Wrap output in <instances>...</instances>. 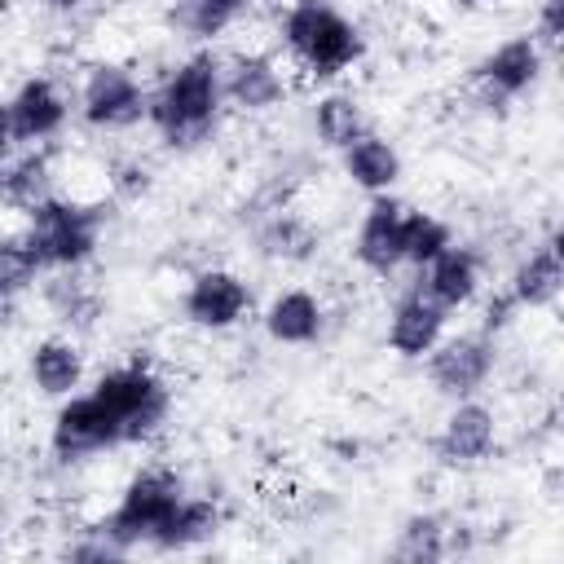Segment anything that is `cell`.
<instances>
[{"instance_id": "obj_1", "label": "cell", "mask_w": 564, "mask_h": 564, "mask_svg": "<svg viewBox=\"0 0 564 564\" xmlns=\"http://www.w3.org/2000/svg\"><path fill=\"white\" fill-rule=\"evenodd\" d=\"M225 115L220 88V57L212 48H194L163 70V79L145 93V123L154 128L159 145L189 154L203 150Z\"/></svg>"}, {"instance_id": "obj_2", "label": "cell", "mask_w": 564, "mask_h": 564, "mask_svg": "<svg viewBox=\"0 0 564 564\" xmlns=\"http://www.w3.org/2000/svg\"><path fill=\"white\" fill-rule=\"evenodd\" d=\"M278 44L291 57V66L317 84L348 75L366 57L361 26L330 0H291L278 13Z\"/></svg>"}, {"instance_id": "obj_3", "label": "cell", "mask_w": 564, "mask_h": 564, "mask_svg": "<svg viewBox=\"0 0 564 564\" xmlns=\"http://www.w3.org/2000/svg\"><path fill=\"white\" fill-rule=\"evenodd\" d=\"M88 392L115 414L123 445L154 441L172 419V383L150 361H119V366L101 370L88 383Z\"/></svg>"}, {"instance_id": "obj_4", "label": "cell", "mask_w": 564, "mask_h": 564, "mask_svg": "<svg viewBox=\"0 0 564 564\" xmlns=\"http://www.w3.org/2000/svg\"><path fill=\"white\" fill-rule=\"evenodd\" d=\"M101 229H106L101 203H79V198H62V194H48L44 203H35L26 212V225H22L44 273L84 269L101 247Z\"/></svg>"}, {"instance_id": "obj_5", "label": "cell", "mask_w": 564, "mask_h": 564, "mask_svg": "<svg viewBox=\"0 0 564 564\" xmlns=\"http://www.w3.org/2000/svg\"><path fill=\"white\" fill-rule=\"evenodd\" d=\"M185 494H189V489H185V480H181L172 467H141L137 476H128V485L119 489L115 507L97 520V529H101L123 555H132V551H141V546L154 551L163 524L172 520V511H176V502H181Z\"/></svg>"}, {"instance_id": "obj_6", "label": "cell", "mask_w": 564, "mask_h": 564, "mask_svg": "<svg viewBox=\"0 0 564 564\" xmlns=\"http://www.w3.org/2000/svg\"><path fill=\"white\" fill-rule=\"evenodd\" d=\"M145 93L150 88L137 75V66L115 62V57H97L79 75L75 115L93 132H123V128L145 119Z\"/></svg>"}, {"instance_id": "obj_7", "label": "cell", "mask_w": 564, "mask_h": 564, "mask_svg": "<svg viewBox=\"0 0 564 564\" xmlns=\"http://www.w3.org/2000/svg\"><path fill=\"white\" fill-rule=\"evenodd\" d=\"M542 70H546V48H542L529 31H520V35L498 40V44L471 66V93H476L480 106L502 110V106L520 101L524 93H533L538 79H542Z\"/></svg>"}, {"instance_id": "obj_8", "label": "cell", "mask_w": 564, "mask_h": 564, "mask_svg": "<svg viewBox=\"0 0 564 564\" xmlns=\"http://www.w3.org/2000/svg\"><path fill=\"white\" fill-rule=\"evenodd\" d=\"M251 308H256L251 282L238 269H225V264L194 269L181 286V317L194 330H207V335H225V330L242 326L251 317Z\"/></svg>"}, {"instance_id": "obj_9", "label": "cell", "mask_w": 564, "mask_h": 564, "mask_svg": "<svg viewBox=\"0 0 564 564\" xmlns=\"http://www.w3.org/2000/svg\"><path fill=\"white\" fill-rule=\"evenodd\" d=\"M119 445H123V436H119L115 414L88 388H79V392L57 401V410L48 419V454L57 463H66V467L70 463H88V458L110 454Z\"/></svg>"}, {"instance_id": "obj_10", "label": "cell", "mask_w": 564, "mask_h": 564, "mask_svg": "<svg viewBox=\"0 0 564 564\" xmlns=\"http://www.w3.org/2000/svg\"><path fill=\"white\" fill-rule=\"evenodd\" d=\"M423 361H427V383L441 397H449V401L476 397L498 366V335H489L485 326L458 330V335L445 330Z\"/></svg>"}, {"instance_id": "obj_11", "label": "cell", "mask_w": 564, "mask_h": 564, "mask_svg": "<svg viewBox=\"0 0 564 564\" xmlns=\"http://www.w3.org/2000/svg\"><path fill=\"white\" fill-rule=\"evenodd\" d=\"M220 88L225 106H234L238 115H269L291 97V75L273 53L238 48L220 57Z\"/></svg>"}, {"instance_id": "obj_12", "label": "cell", "mask_w": 564, "mask_h": 564, "mask_svg": "<svg viewBox=\"0 0 564 564\" xmlns=\"http://www.w3.org/2000/svg\"><path fill=\"white\" fill-rule=\"evenodd\" d=\"M4 110H9V128H13L18 145H48L70 123L75 101L66 97V88L53 75H26L4 97Z\"/></svg>"}, {"instance_id": "obj_13", "label": "cell", "mask_w": 564, "mask_h": 564, "mask_svg": "<svg viewBox=\"0 0 564 564\" xmlns=\"http://www.w3.org/2000/svg\"><path fill=\"white\" fill-rule=\"evenodd\" d=\"M436 458L445 467H476L498 449V414L480 397H458L436 427Z\"/></svg>"}, {"instance_id": "obj_14", "label": "cell", "mask_w": 564, "mask_h": 564, "mask_svg": "<svg viewBox=\"0 0 564 564\" xmlns=\"http://www.w3.org/2000/svg\"><path fill=\"white\" fill-rule=\"evenodd\" d=\"M401 225H405V203L392 194H370V203L352 229V260L375 278H392L405 264Z\"/></svg>"}, {"instance_id": "obj_15", "label": "cell", "mask_w": 564, "mask_h": 564, "mask_svg": "<svg viewBox=\"0 0 564 564\" xmlns=\"http://www.w3.org/2000/svg\"><path fill=\"white\" fill-rule=\"evenodd\" d=\"M449 330V313L436 304V300H427L419 286H405L397 300H392V308H388V322H383V344L401 357V361H423L432 348H436V339Z\"/></svg>"}, {"instance_id": "obj_16", "label": "cell", "mask_w": 564, "mask_h": 564, "mask_svg": "<svg viewBox=\"0 0 564 564\" xmlns=\"http://www.w3.org/2000/svg\"><path fill=\"white\" fill-rule=\"evenodd\" d=\"M251 247L269 264H308L322 247V234L313 220H304L300 212H291L278 198V203H264L260 212H251Z\"/></svg>"}, {"instance_id": "obj_17", "label": "cell", "mask_w": 564, "mask_h": 564, "mask_svg": "<svg viewBox=\"0 0 564 564\" xmlns=\"http://www.w3.org/2000/svg\"><path fill=\"white\" fill-rule=\"evenodd\" d=\"M414 286H419L427 300H436L445 313H458V308H467V304L480 295V286H485V260H480L476 247L449 242L445 251H436V256L419 269Z\"/></svg>"}, {"instance_id": "obj_18", "label": "cell", "mask_w": 564, "mask_h": 564, "mask_svg": "<svg viewBox=\"0 0 564 564\" xmlns=\"http://www.w3.org/2000/svg\"><path fill=\"white\" fill-rule=\"evenodd\" d=\"M260 326L278 348H308L326 330V304L308 286H282L264 300Z\"/></svg>"}, {"instance_id": "obj_19", "label": "cell", "mask_w": 564, "mask_h": 564, "mask_svg": "<svg viewBox=\"0 0 564 564\" xmlns=\"http://www.w3.org/2000/svg\"><path fill=\"white\" fill-rule=\"evenodd\" d=\"M26 379L48 401H62V397L79 392L84 379H88L84 348L70 335H44V339H35L31 352H26Z\"/></svg>"}, {"instance_id": "obj_20", "label": "cell", "mask_w": 564, "mask_h": 564, "mask_svg": "<svg viewBox=\"0 0 564 564\" xmlns=\"http://www.w3.org/2000/svg\"><path fill=\"white\" fill-rule=\"evenodd\" d=\"M339 167H344L352 189H361V194H392L401 172H405V159H401L397 141H388L383 132L366 128L357 141H348L339 150Z\"/></svg>"}, {"instance_id": "obj_21", "label": "cell", "mask_w": 564, "mask_h": 564, "mask_svg": "<svg viewBox=\"0 0 564 564\" xmlns=\"http://www.w3.org/2000/svg\"><path fill=\"white\" fill-rule=\"evenodd\" d=\"M507 300L524 313H533V308H551L555 300H560V291H564V260H560V247H555V238H546V242H538V247H529L520 260H516V269H511V278H507Z\"/></svg>"}, {"instance_id": "obj_22", "label": "cell", "mask_w": 564, "mask_h": 564, "mask_svg": "<svg viewBox=\"0 0 564 564\" xmlns=\"http://www.w3.org/2000/svg\"><path fill=\"white\" fill-rule=\"evenodd\" d=\"M40 295H44L48 313H53L70 335L93 330L97 317L106 313V300H101L97 282L84 278V269H53V273H44V278H40Z\"/></svg>"}, {"instance_id": "obj_23", "label": "cell", "mask_w": 564, "mask_h": 564, "mask_svg": "<svg viewBox=\"0 0 564 564\" xmlns=\"http://www.w3.org/2000/svg\"><path fill=\"white\" fill-rule=\"evenodd\" d=\"M53 163L44 154V145H22V154H13L4 167H0V203L13 207V212H31L35 203H44L53 189Z\"/></svg>"}, {"instance_id": "obj_24", "label": "cell", "mask_w": 564, "mask_h": 564, "mask_svg": "<svg viewBox=\"0 0 564 564\" xmlns=\"http://www.w3.org/2000/svg\"><path fill=\"white\" fill-rule=\"evenodd\" d=\"M220 524H225V511H220V502L212 494H185L176 502L172 520L163 524L154 551H194V546L212 542L220 533Z\"/></svg>"}, {"instance_id": "obj_25", "label": "cell", "mask_w": 564, "mask_h": 564, "mask_svg": "<svg viewBox=\"0 0 564 564\" xmlns=\"http://www.w3.org/2000/svg\"><path fill=\"white\" fill-rule=\"evenodd\" d=\"M256 0H172L167 4V22L181 40L189 44H212L220 40L229 26H238V18L251 9Z\"/></svg>"}, {"instance_id": "obj_26", "label": "cell", "mask_w": 564, "mask_h": 564, "mask_svg": "<svg viewBox=\"0 0 564 564\" xmlns=\"http://www.w3.org/2000/svg\"><path fill=\"white\" fill-rule=\"evenodd\" d=\"M308 128H313V141H317L322 150H344V145L357 141L370 123H366V110H361V101H357L352 93L330 88V93H322V97L313 101Z\"/></svg>"}, {"instance_id": "obj_27", "label": "cell", "mask_w": 564, "mask_h": 564, "mask_svg": "<svg viewBox=\"0 0 564 564\" xmlns=\"http://www.w3.org/2000/svg\"><path fill=\"white\" fill-rule=\"evenodd\" d=\"M454 551V524L441 511H414L401 520L397 538H392V555L410 560V564H432L445 560Z\"/></svg>"}, {"instance_id": "obj_28", "label": "cell", "mask_w": 564, "mask_h": 564, "mask_svg": "<svg viewBox=\"0 0 564 564\" xmlns=\"http://www.w3.org/2000/svg\"><path fill=\"white\" fill-rule=\"evenodd\" d=\"M44 278V264L35 256V247L26 242V234H0V304H18L22 295H31Z\"/></svg>"}, {"instance_id": "obj_29", "label": "cell", "mask_w": 564, "mask_h": 564, "mask_svg": "<svg viewBox=\"0 0 564 564\" xmlns=\"http://www.w3.org/2000/svg\"><path fill=\"white\" fill-rule=\"evenodd\" d=\"M449 242H454L449 220H441V216H432V212L405 207V225H401V256H405V264L423 269V264H427L436 251H445Z\"/></svg>"}, {"instance_id": "obj_30", "label": "cell", "mask_w": 564, "mask_h": 564, "mask_svg": "<svg viewBox=\"0 0 564 564\" xmlns=\"http://www.w3.org/2000/svg\"><path fill=\"white\" fill-rule=\"evenodd\" d=\"M546 53L560 48V35H564V0H538L533 9V31H529Z\"/></svg>"}, {"instance_id": "obj_31", "label": "cell", "mask_w": 564, "mask_h": 564, "mask_svg": "<svg viewBox=\"0 0 564 564\" xmlns=\"http://www.w3.org/2000/svg\"><path fill=\"white\" fill-rule=\"evenodd\" d=\"M66 555H70V560H123V551H119L97 524H88L75 542H66Z\"/></svg>"}, {"instance_id": "obj_32", "label": "cell", "mask_w": 564, "mask_h": 564, "mask_svg": "<svg viewBox=\"0 0 564 564\" xmlns=\"http://www.w3.org/2000/svg\"><path fill=\"white\" fill-rule=\"evenodd\" d=\"M110 185H115L123 198H137V194H145V189H150V167H145L141 159L119 163V167L110 172Z\"/></svg>"}, {"instance_id": "obj_33", "label": "cell", "mask_w": 564, "mask_h": 564, "mask_svg": "<svg viewBox=\"0 0 564 564\" xmlns=\"http://www.w3.org/2000/svg\"><path fill=\"white\" fill-rule=\"evenodd\" d=\"M13 128H9V110H4V101H0V167L13 159Z\"/></svg>"}, {"instance_id": "obj_34", "label": "cell", "mask_w": 564, "mask_h": 564, "mask_svg": "<svg viewBox=\"0 0 564 564\" xmlns=\"http://www.w3.org/2000/svg\"><path fill=\"white\" fill-rule=\"evenodd\" d=\"M40 4H44L48 13H79L88 0H40Z\"/></svg>"}]
</instances>
